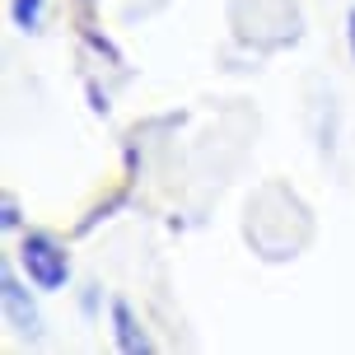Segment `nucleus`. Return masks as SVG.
Masks as SVG:
<instances>
[{
	"label": "nucleus",
	"instance_id": "nucleus-2",
	"mask_svg": "<svg viewBox=\"0 0 355 355\" xmlns=\"http://www.w3.org/2000/svg\"><path fill=\"white\" fill-rule=\"evenodd\" d=\"M112 337H117V351H126V355L155 351V341L145 337L141 318H136V313H131V304H122V300H112Z\"/></svg>",
	"mask_w": 355,
	"mask_h": 355
},
{
	"label": "nucleus",
	"instance_id": "nucleus-6",
	"mask_svg": "<svg viewBox=\"0 0 355 355\" xmlns=\"http://www.w3.org/2000/svg\"><path fill=\"white\" fill-rule=\"evenodd\" d=\"M85 5H89V0H85Z\"/></svg>",
	"mask_w": 355,
	"mask_h": 355
},
{
	"label": "nucleus",
	"instance_id": "nucleus-4",
	"mask_svg": "<svg viewBox=\"0 0 355 355\" xmlns=\"http://www.w3.org/2000/svg\"><path fill=\"white\" fill-rule=\"evenodd\" d=\"M42 5H47V0H15V5H10V19H15V28L33 33L37 19H42Z\"/></svg>",
	"mask_w": 355,
	"mask_h": 355
},
{
	"label": "nucleus",
	"instance_id": "nucleus-5",
	"mask_svg": "<svg viewBox=\"0 0 355 355\" xmlns=\"http://www.w3.org/2000/svg\"><path fill=\"white\" fill-rule=\"evenodd\" d=\"M346 42H351V56H355V10L346 15Z\"/></svg>",
	"mask_w": 355,
	"mask_h": 355
},
{
	"label": "nucleus",
	"instance_id": "nucleus-3",
	"mask_svg": "<svg viewBox=\"0 0 355 355\" xmlns=\"http://www.w3.org/2000/svg\"><path fill=\"white\" fill-rule=\"evenodd\" d=\"M0 295H5V318L15 322L19 332H28V337H33V332H37V309H33V300L24 295V285L15 281V271H5V276H0Z\"/></svg>",
	"mask_w": 355,
	"mask_h": 355
},
{
	"label": "nucleus",
	"instance_id": "nucleus-1",
	"mask_svg": "<svg viewBox=\"0 0 355 355\" xmlns=\"http://www.w3.org/2000/svg\"><path fill=\"white\" fill-rule=\"evenodd\" d=\"M19 262H24V276L37 285V290H61V285L71 281V257H66V248L56 243L52 234H24V243H19Z\"/></svg>",
	"mask_w": 355,
	"mask_h": 355
}]
</instances>
